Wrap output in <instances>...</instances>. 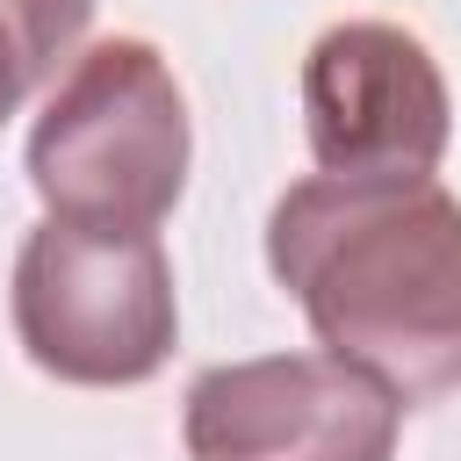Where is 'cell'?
Wrapping results in <instances>:
<instances>
[{
  "mask_svg": "<svg viewBox=\"0 0 461 461\" xmlns=\"http://www.w3.org/2000/svg\"><path fill=\"white\" fill-rule=\"evenodd\" d=\"M36 86H43V79H36V65L22 58V43H14V36H7V22H0V122H7Z\"/></svg>",
  "mask_w": 461,
  "mask_h": 461,
  "instance_id": "obj_7",
  "label": "cell"
},
{
  "mask_svg": "<svg viewBox=\"0 0 461 461\" xmlns=\"http://www.w3.org/2000/svg\"><path fill=\"white\" fill-rule=\"evenodd\" d=\"M403 403L339 353H259L194 375L187 461H389Z\"/></svg>",
  "mask_w": 461,
  "mask_h": 461,
  "instance_id": "obj_4",
  "label": "cell"
},
{
  "mask_svg": "<svg viewBox=\"0 0 461 461\" xmlns=\"http://www.w3.org/2000/svg\"><path fill=\"white\" fill-rule=\"evenodd\" d=\"M22 353L72 389H137L173 360L180 303L158 230H94L43 216L7 281Z\"/></svg>",
  "mask_w": 461,
  "mask_h": 461,
  "instance_id": "obj_3",
  "label": "cell"
},
{
  "mask_svg": "<svg viewBox=\"0 0 461 461\" xmlns=\"http://www.w3.org/2000/svg\"><path fill=\"white\" fill-rule=\"evenodd\" d=\"M187 101L158 43L101 36L50 86L29 130V187L58 223L158 230L187 187Z\"/></svg>",
  "mask_w": 461,
  "mask_h": 461,
  "instance_id": "obj_2",
  "label": "cell"
},
{
  "mask_svg": "<svg viewBox=\"0 0 461 461\" xmlns=\"http://www.w3.org/2000/svg\"><path fill=\"white\" fill-rule=\"evenodd\" d=\"M267 267L317 346L403 411L461 389V202L432 173L295 180L267 216Z\"/></svg>",
  "mask_w": 461,
  "mask_h": 461,
  "instance_id": "obj_1",
  "label": "cell"
},
{
  "mask_svg": "<svg viewBox=\"0 0 461 461\" xmlns=\"http://www.w3.org/2000/svg\"><path fill=\"white\" fill-rule=\"evenodd\" d=\"M7 36L22 43V58L36 65V79L58 72V58H72V43L94 22V0H0Z\"/></svg>",
  "mask_w": 461,
  "mask_h": 461,
  "instance_id": "obj_6",
  "label": "cell"
},
{
  "mask_svg": "<svg viewBox=\"0 0 461 461\" xmlns=\"http://www.w3.org/2000/svg\"><path fill=\"white\" fill-rule=\"evenodd\" d=\"M303 137L310 158L346 180L439 173L454 94L425 36L403 22H331L303 58Z\"/></svg>",
  "mask_w": 461,
  "mask_h": 461,
  "instance_id": "obj_5",
  "label": "cell"
}]
</instances>
